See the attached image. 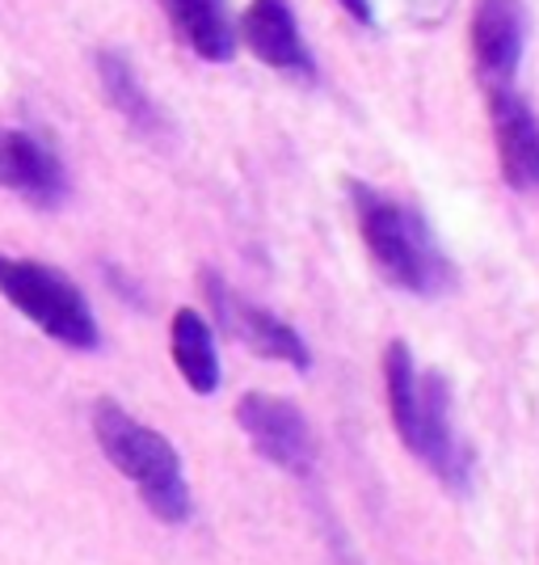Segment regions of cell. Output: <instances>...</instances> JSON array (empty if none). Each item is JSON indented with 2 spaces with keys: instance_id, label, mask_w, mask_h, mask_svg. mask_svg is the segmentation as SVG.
<instances>
[{
  "instance_id": "obj_1",
  "label": "cell",
  "mask_w": 539,
  "mask_h": 565,
  "mask_svg": "<svg viewBox=\"0 0 539 565\" xmlns=\"http://www.w3.org/2000/svg\"><path fill=\"white\" fill-rule=\"evenodd\" d=\"M384 388L400 444L443 481L464 494L472 477V456L451 423V384L439 372H418L413 351L405 342H388L384 351Z\"/></svg>"
},
{
  "instance_id": "obj_2",
  "label": "cell",
  "mask_w": 539,
  "mask_h": 565,
  "mask_svg": "<svg viewBox=\"0 0 539 565\" xmlns=\"http://www.w3.org/2000/svg\"><path fill=\"white\" fill-rule=\"evenodd\" d=\"M351 199L363 245L376 258L379 275L400 291L439 296L451 282V262L439 249L422 212H413L409 203H397L392 194L367 186V182H351Z\"/></svg>"
},
{
  "instance_id": "obj_3",
  "label": "cell",
  "mask_w": 539,
  "mask_h": 565,
  "mask_svg": "<svg viewBox=\"0 0 539 565\" xmlns=\"http://www.w3.org/2000/svg\"><path fill=\"white\" fill-rule=\"evenodd\" d=\"M94 435L101 451L110 456V465L127 481H136L143 507L161 523H186L194 515V498H190L182 460H177V451H173V444L164 439L161 430L131 418L118 401H97Z\"/></svg>"
},
{
  "instance_id": "obj_4",
  "label": "cell",
  "mask_w": 539,
  "mask_h": 565,
  "mask_svg": "<svg viewBox=\"0 0 539 565\" xmlns=\"http://www.w3.org/2000/svg\"><path fill=\"white\" fill-rule=\"evenodd\" d=\"M0 296L55 342L76 347V351L97 347V321L89 300L80 296L76 282L51 270L47 262L0 254Z\"/></svg>"
},
{
  "instance_id": "obj_5",
  "label": "cell",
  "mask_w": 539,
  "mask_h": 565,
  "mask_svg": "<svg viewBox=\"0 0 539 565\" xmlns=\"http://www.w3.org/2000/svg\"><path fill=\"white\" fill-rule=\"evenodd\" d=\"M236 423L249 435V444L258 448L261 460L279 465L282 472L308 477L316 465V439L308 418L282 397H266V393H245L236 405Z\"/></svg>"
},
{
  "instance_id": "obj_6",
  "label": "cell",
  "mask_w": 539,
  "mask_h": 565,
  "mask_svg": "<svg viewBox=\"0 0 539 565\" xmlns=\"http://www.w3.org/2000/svg\"><path fill=\"white\" fill-rule=\"evenodd\" d=\"M203 287H207V300H212L215 317L224 321V330L233 333V338H240L254 354L291 363V367H300V372L312 363L304 338L291 330L282 317H274L270 308H258V305H249V300H240L219 275H203Z\"/></svg>"
},
{
  "instance_id": "obj_7",
  "label": "cell",
  "mask_w": 539,
  "mask_h": 565,
  "mask_svg": "<svg viewBox=\"0 0 539 565\" xmlns=\"http://www.w3.org/2000/svg\"><path fill=\"white\" fill-rule=\"evenodd\" d=\"M527 22L518 0H476L472 9V60L485 89H515Z\"/></svg>"
},
{
  "instance_id": "obj_8",
  "label": "cell",
  "mask_w": 539,
  "mask_h": 565,
  "mask_svg": "<svg viewBox=\"0 0 539 565\" xmlns=\"http://www.w3.org/2000/svg\"><path fill=\"white\" fill-rule=\"evenodd\" d=\"M489 118L506 186L539 190V118L515 89H489Z\"/></svg>"
},
{
  "instance_id": "obj_9",
  "label": "cell",
  "mask_w": 539,
  "mask_h": 565,
  "mask_svg": "<svg viewBox=\"0 0 539 565\" xmlns=\"http://www.w3.org/2000/svg\"><path fill=\"white\" fill-rule=\"evenodd\" d=\"M0 190H18L25 203L55 207L68 194V178L43 140L25 131H0Z\"/></svg>"
},
{
  "instance_id": "obj_10",
  "label": "cell",
  "mask_w": 539,
  "mask_h": 565,
  "mask_svg": "<svg viewBox=\"0 0 539 565\" xmlns=\"http://www.w3.org/2000/svg\"><path fill=\"white\" fill-rule=\"evenodd\" d=\"M240 34H245L249 51L270 68L291 72V76H312L316 72L312 68V51H308L300 22H295L287 0H254L240 18Z\"/></svg>"
},
{
  "instance_id": "obj_11",
  "label": "cell",
  "mask_w": 539,
  "mask_h": 565,
  "mask_svg": "<svg viewBox=\"0 0 539 565\" xmlns=\"http://www.w3.org/2000/svg\"><path fill=\"white\" fill-rule=\"evenodd\" d=\"M164 4H169L173 22L182 30V39H186L203 60H212V64L233 60L236 25L224 0H164Z\"/></svg>"
},
{
  "instance_id": "obj_12",
  "label": "cell",
  "mask_w": 539,
  "mask_h": 565,
  "mask_svg": "<svg viewBox=\"0 0 539 565\" xmlns=\"http://www.w3.org/2000/svg\"><path fill=\"white\" fill-rule=\"evenodd\" d=\"M173 359H177V372L186 376V384L194 393H215L219 388V351H215V333L203 321V312L194 308H177L173 317Z\"/></svg>"
},
{
  "instance_id": "obj_13",
  "label": "cell",
  "mask_w": 539,
  "mask_h": 565,
  "mask_svg": "<svg viewBox=\"0 0 539 565\" xmlns=\"http://www.w3.org/2000/svg\"><path fill=\"white\" fill-rule=\"evenodd\" d=\"M97 72H101V85H106L110 106H115L127 122H136V127H143V131L161 127V115H157L152 97L143 94L140 76L127 68V60H118V55H97Z\"/></svg>"
},
{
  "instance_id": "obj_14",
  "label": "cell",
  "mask_w": 539,
  "mask_h": 565,
  "mask_svg": "<svg viewBox=\"0 0 539 565\" xmlns=\"http://www.w3.org/2000/svg\"><path fill=\"white\" fill-rule=\"evenodd\" d=\"M342 4H346V13H351L354 22H371V18H376L371 0H342Z\"/></svg>"
}]
</instances>
